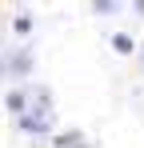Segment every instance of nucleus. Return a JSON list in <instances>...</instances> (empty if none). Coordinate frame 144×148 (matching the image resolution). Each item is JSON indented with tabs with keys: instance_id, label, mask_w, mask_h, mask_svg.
<instances>
[{
	"instance_id": "nucleus-9",
	"label": "nucleus",
	"mask_w": 144,
	"mask_h": 148,
	"mask_svg": "<svg viewBox=\"0 0 144 148\" xmlns=\"http://www.w3.org/2000/svg\"><path fill=\"white\" fill-rule=\"evenodd\" d=\"M132 16H140V20H144V0H132Z\"/></svg>"
},
{
	"instance_id": "nucleus-5",
	"label": "nucleus",
	"mask_w": 144,
	"mask_h": 148,
	"mask_svg": "<svg viewBox=\"0 0 144 148\" xmlns=\"http://www.w3.org/2000/svg\"><path fill=\"white\" fill-rule=\"evenodd\" d=\"M112 48H116L120 56H132V52H136V40H132L128 32H112Z\"/></svg>"
},
{
	"instance_id": "nucleus-1",
	"label": "nucleus",
	"mask_w": 144,
	"mask_h": 148,
	"mask_svg": "<svg viewBox=\"0 0 144 148\" xmlns=\"http://www.w3.org/2000/svg\"><path fill=\"white\" fill-rule=\"evenodd\" d=\"M16 124H20L28 136H36V140H48V136H52V108H44V104H32L24 116H16Z\"/></svg>"
},
{
	"instance_id": "nucleus-7",
	"label": "nucleus",
	"mask_w": 144,
	"mask_h": 148,
	"mask_svg": "<svg viewBox=\"0 0 144 148\" xmlns=\"http://www.w3.org/2000/svg\"><path fill=\"white\" fill-rule=\"evenodd\" d=\"M32 100H36V104H44V108H52V92H48L44 84H32Z\"/></svg>"
},
{
	"instance_id": "nucleus-3",
	"label": "nucleus",
	"mask_w": 144,
	"mask_h": 148,
	"mask_svg": "<svg viewBox=\"0 0 144 148\" xmlns=\"http://www.w3.org/2000/svg\"><path fill=\"white\" fill-rule=\"evenodd\" d=\"M28 96H32V84H28V88H24V84L8 88V92H4V104H8V112H12V116H24V112L32 108V104H28Z\"/></svg>"
},
{
	"instance_id": "nucleus-8",
	"label": "nucleus",
	"mask_w": 144,
	"mask_h": 148,
	"mask_svg": "<svg viewBox=\"0 0 144 148\" xmlns=\"http://www.w3.org/2000/svg\"><path fill=\"white\" fill-rule=\"evenodd\" d=\"M92 8L100 16H108V12H116V0H92Z\"/></svg>"
},
{
	"instance_id": "nucleus-2",
	"label": "nucleus",
	"mask_w": 144,
	"mask_h": 148,
	"mask_svg": "<svg viewBox=\"0 0 144 148\" xmlns=\"http://www.w3.org/2000/svg\"><path fill=\"white\" fill-rule=\"evenodd\" d=\"M32 68H36V60H32V52H28V48H12L8 56H4V72L12 76V80L32 76Z\"/></svg>"
},
{
	"instance_id": "nucleus-4",
	"label": "nucleus",
	"mask_w": 144,
	"mask_h": 148,
	"mask_svg": "<svg viewBox=\"0 0 144 148\" xmlns=\"http://www.w3.org/2000/svg\"><path fill=\"white\" fill-rule=\"evenodd\" d=\"M52 140H56V148H88V136L84 132H56Z\"/></svg>"
},
{
	"instance_id": "nucleus-6",
	"label": "nucleus",
	"mask_w": 144,
	"mask_h": 148,
	"mask_svg": "<svg viewBox=\"0 0 144 148\" xmlns=\"http://www.w3.org/2000/svg\"><path fill=\"white\" fill-rule=\"evenodd\" d=\"M32 28H36V20H32V16H28V12H20V16H16V20H12V32H16V36H28V32H32Z\"/></svg>"
}]
</instances>
